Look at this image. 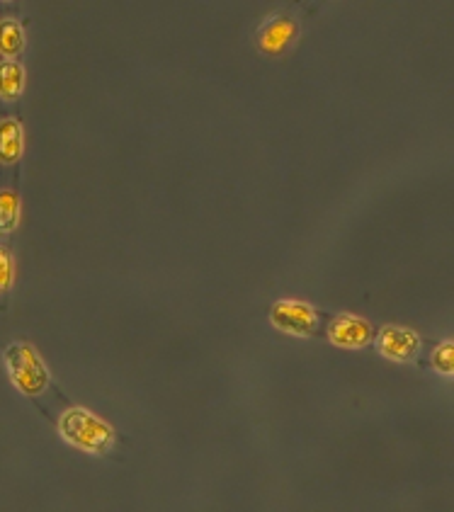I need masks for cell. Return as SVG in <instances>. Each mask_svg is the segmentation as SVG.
Masks as SVG:
<instances>
[{"label":"cell","mask_w":454,"mask_h":512,"mask_svg":"<svg viewBox=\"0 0 454 512\" xmlns=\"http://www.w3.org/2000/svg\"><path fill=\"white\" fill-rule=\"evenodd\" d=\"M59 432L68 445L88 454H107L115 447V430L85 408H68L59 418Z\"/></svg>","instance_id":"obj_1"},{"label":"cell","mask_w":454,"mask_h":512,"mask_svg":"<svg viewBox=\"0 0 454 512\" xmlns=\"http://www.w3.org/2000/svg\"><path fill=\"white\" fill-rule=\"evenodd\" d=\"M10 379L25 396H42L49 386V369L32 345L13 343L5 350Z\"/></svg>","instance_id":"obj_2"},{"label":"cell","mask_w":454,"mask_h":512,"mask_svg":"<svg viewBox=\"0 0 454 512\" xmlns=\"http://www.w3.org/2000/svg\"><path fill=\"white\" fill-rule=\"evenodd\" d=\"M270 321L272 326L280 328L282 333L309 338V335L316 331V326H319V314H316V309H311L309 304H304V301L282 299L272 304Z\"/></svg>","instance_id":"obj_3"},{"label":"cell","mask_w":454,"mask_h":512,"mask_svg":"<svg viewBox=\"0 0 454 512\" xmlns=\"http://www.w3.org/2000/svg\"><path fill=\"white\" fill-rule=\"evenodd\" d=\"M299 37V20L289 13L270 17L258 30V47L268 56H280L282 51L292 47Z\"/></svg>","instance_id":"obj_4"},{"label":"cell","mask_w":454,"mask_h":512,"mask_svg":"<svg viewBox=\"0 0 454 512\" xmlns=\"http://www.w3.org/2000/svg\"><path fill=\"white\" fill-rule=\"evenodd\" d=\"M328 340L333 345L345 347V350H360L374 340V328L365 318L343 314L328 326Z\"/></svg>","instance_id":"obj_5"},{"label":"cell","mask_w":454,"mask_h":512,"mask_svg":"<svg viewBox=\"0 0 454 512\" xmlns=\"http://www.w3.org/2000/svg\"><path fill=\"white\" fill-rule=\"evenodd\" d=\"M377 350L382 352L387 360L394 362H411L416 360L418 350H421V340L413 331L401 326H384L377 335Z\"/></svg>","instance_id":"obj_6"},{"label":"cell","mask_w":454,"mask_h":512,"mask_svg":"<svg viewBox=\"0 0 454 512\" xmlns=\"http://www.w3.org/2000/svg\"><path fill=\"white\" fill-rule=\"evenodd\" d=\"M22 127L17 119H3L0 122V163L13 166L22 156Z\"/></svg>","instance_id":"obj_7"},{"label":"cell","mask_w":454,"mask_h":512,"mask_svg":"<svg viewBox=\"0 0 454 512\" xmlns=\"http://www.w3.org/2000/svg\"><path fill=\"white\" fill-rule=\"evenodd\" d=\"M22 88H25V68L20 66V61H0V98L13 102L20 98Z\"/></svg>","instance_id":"obj_8"},{"label":"cell","mask_w":454,"mask_h":512,"mask_svg":"<svg viewBox=\"0 0 454 512\" xmlns=\"http://www.w3.org/2000/svg\"><path fill=\"white\" fill-rule=\"evenodd\" d=\"M22 49H25V32H22L20 22H0V56L15 59L17 54H22Z\"/></svg>","instance_id":"obj_9"},{"label":"cell","mask_w":454,"mask_h":512,"mask_svg":"<svg viewBox=\"0 0 454 512\" xmlns=\"http://www.w3.org/2000/svg\"><path fill=\"white\" fill-rule=\"evenodd\" d=\"M20 221V197L15 190H0V233L15 231Z\"/></svg>","instance_id":"obj_10"},{"label":"cell","mask_w":454,"mask_h":512,"mask_svg":"<svg viewBox=\"0 0 454 512\" xmlns=\"http://www.w3.org/2000/svg\"><path fill=\"white\" fill-rule=\"evenodd\" d=\"M433 367L438 369L440 374H445V377H452L454 374V343L452 340L442 343L438 350L433 352Z\"/></svg>","instance_id":"obj_11"},{"label":"cell","mask_w":454,"mask_h":512,"mask_svg":"<svg viewBox=\"0 0 454 512\" xmlns=\"http://www.w3.org/2000/svg\"><path fill=\"white\" fill-rule=\"evenodd\" d=\"M10 287H13V258L8 248L0 246V297H5Z\"/></svg>","instance_id":"obj_12"}]
</instances>
